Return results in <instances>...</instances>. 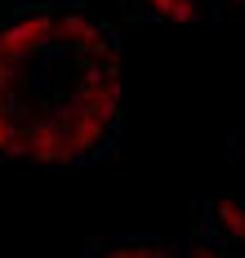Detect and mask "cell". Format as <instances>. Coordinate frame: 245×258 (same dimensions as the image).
<instances>
[{
	"mask_svg": "<svg viewBox=\"0 0 245 258\" xmlns=\"http://www.w3.org/2000/svg\"><path fill=\"white\" fill-rule=\"evenodd\" d=\"M58 120H63V134L72 138V147L81 160L89 156H103L116 143V129H120V116H111V111H89V107H76V103H58Z\"/></svg>",
	"mask_w": 245,
	"mask_h": 258,
	"instance_id": "1",
	"label": "cell"
},
{
	"mask_svg": "<svg viewBox=\"0 0 245 258\" xmlns=\"http://www.w3.org/2000/svg\"><path fill=\"white\" fill-rule=\"evenodd\" d=\"M201 232L245 258V201H214L201 209Z\"/></svg>",
	"mask_w": 245,
	"mask_h": 258,
	"instance_id": "2",
	"label": "cell"
},
{
	"mask_svg": "<svg viewBox=\"0 0 245 258\" xmlns=\"http://www.w3.org/2000/svg\"><path fill=\"white\" fill-rule=\"evenodd\" d=\"M85 258H165L161 240H111V245H89Z\"/></svg>",
	"mask_w": 245,
	"mask_h": 258,
	"instance_id": "3",
	"label": "cell"
},
{
	"mask_svg": "<svg viewBox=\"0 0 245 258\" xmlns=\"http://www.w3.org/2000/svg\"><path fill=\"white\" fill-rule=\"evenodd\" d=\"M18 103L0 98V160H18Z\"/></svg>",
	"mask_w": 245,
	"mask_h": 258,
	"instance_id": "4",
	"label": "cell"
},
{
	"mask_svg": "<svg viewBox=\"0 0 245 258\" xmlns=\"http://www.w3.org/2000/svg\"><path fill=\"white\" fill-rule=\"evenodd\" d=\"M183 258H236L227 245H218L214 236H205V232H196L188 236V245H183Z\"/></svg>",
	"mask_w": 245,
	"mask_h": 258,
	"instance_id": "5",
	"label": "cell"
}]
</instances>
